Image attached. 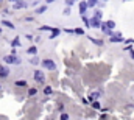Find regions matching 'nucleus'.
Masks as SVG:
<instances>
[{
	"instance_id": "13",
	"label": "nucleus",
	"mask_w": 134,
	"mask_h": 120,
	"mask_svg": "<svg viewBox=\"0 0 134 120\" xmlns=\"http://www.w3.org/2000/svg\"><path fill=\"white\" fill-rule=\"evenodd\" d=\"M28 94H30V95H34V94H36V89H30V92H28Z\"/></svg>"
},
{
	"instance_id": "6",
	"label": "nucleus",
	"mask_w": 134,
	"mask_h": 120,
	"mask_svg": "<svg viewBox=\"0 0 134 120\" xmlns=\"http://www.w3.org/2000/svg\"><path fill=\"white\" fill-rule=\"evenodd\" d=\"M86 9H87V3H86V2H81V3H80V13L84 14Z\"/></svg>"
},
{
	"instance_id": "5",
	"label": "nucleus",
	"mask_w": 134,
	"mask_h": 120,
	"mask_svg": "<svg viewBox=\"0 0 134 120\" xmlns=\"http://www.w3.org/2000/svg\"><path fill=\"white\" fill-rule=\"evenodd\" d=\"M8 72H9V70H8L6 67H3V66H0V77H2V78H5V77H8Z\"/></svg>"
},
{
	"instance_id": "16",
	"label": "nucleus",
	"mask_w": 134,
	"mask_h": 120,
	"mask_svg": "<svg viewBox=\"0 0 134 120\" xmlns=\"http://www.w3.org/2000/svg\"><path fill=\"white\" fill-rule=\"evenodd\" d=\"M13 2H16V0H13Z\"/></svg>"
},
{
	"instance_id": "12",
	"label": "nucleus",
	"mask_w": 134,
	"mask_h": 120,
	"mask_svg": "<svg viewBox=\"0 0 134 120\" xmlns=\"http://www.w3.org/2000/svg\"><path fill=\"white\" fill-rule=\"evenodd\" d=\"M94 108L95 109H100V103H94Z\"/></svg>"
},
{
	"instance_id": "9",
	"label": "nucleus",
	"mask_w": 134,
	"mask_h": 120,
	"mask_svg": "<svg viewBox=\"0 0 134 120\" xmlns=\"http://www.w3.org/2000/svg\"><path fill=\"white\" fill-rule=\"evenodd\" d=\"M28 53H30V55H34V53H36V47H31V48H28Z\"/></svg>"
},
{
	"instance_id": "2",
	"label": "nucleus",
	"mask_w": 134,
	"mask_h": 120,
	"mask_svg": "<svg viewBox=\"0 0 134 120\" xmlns=\"http://www.w3.org/2000/svg\"><path fill=\"white\" fill-rule=\"evenodd\" d=\"M34 80H36L37 83H44V80H45V77H44V72H41V70H36V72H34Z\"/></svg>"
},
{
	"instance_id": "1",
	"label": "nucleus",
	"mask_w": 134,
	"mask_h": 120,
	"mask_svg": "<svg viewBox=\"0 0 134 120\" xmlns=\"http://www.w3.org/2000/svg\"><path fill=\"white\" fill-rule=\"evenodd\" d=\"M42 66L45 67V69H48V70H55L56 69V66H55V62L52 59H45L44 62H42Z\"/></svg>"
},
{
	"instance_id": "14",
	"label": "nucleus",
	"mask_w": 134,
	"mask_h": 120,
	"mask_svg": "<svg viewBox=\"0 0 134 120\" xmlns=\"http://www.w3.org/2000/svg\"><path fill=\"white\" fill-rule=\"evenodd\" d=\"M73 2H75V0H67V3H69V5H72Z\"/></svg>"
},
{
	"instance_id": "10",
	"label": "nucleus",
	"mask_w": 134,
	"mask_h": 120,
	"mask_svg": "<svg viewBox=\"0 0 134 120\" xmlns=\"http://www.w3.org/2000/svg\"><path fill=\"white\" fill-rule=\"evenodd\" d=\"M44 92H45L47 95H48V94H52V88H45V89H44Z\"/></svg>"
},
{
	"instance_id": "8",
	"label": "nucleus",
	"mask_w": 134,
	"mask_h": 120,
	"mask_svg": "<svg viewBox=\"0 0 134 120\" xmlns=\"http://www.w3.org/2000/svg\"><path fill=\"white\" fill-rule=\"evenodd\" d=\"M106 27H108V28H114V27H115V24H114L112 20H108V22H106Z\"/></svg>"
},
{
	"instance_id": "11",
	"label": "nucleus",
	"mask_w": 134,
	"mask_h": 120,
	"mask_svg": "<svg viewBox=\"0 0 134 120\" xmlns=\"http://www.w3.org/2000/svg\"><path fill=\"white\" fill-rule=\"evenodd\" d=\"M95 3H97V0H89V5H91V6H94Z\"/></svg>"
},
{
	"instance_id": "3",
	"label": "nucleus",
	"mask_w": 134,
	"mask_h": 120,
	"mask_svg": "<svg viewBox=\"0 0 134 120\" xmlns=\"http://www.w3.org/2000/svg\"><path fill=\"white\" fill-rule=\"evenodd\" d=\"M5 61H6V62H11V64H19V59H17L16 56H11V55H9V56H6Z\"/></svg>"
},
{
	"instance_id": "7",
	"label": "nucleus",
	"mask_w": 134,
	"mask_h": 120,
	"mask_svg": "<svg viewBox=\"0 0 134 120\" xmlns=\"http://www.w3.org/2000/svg\"><path fill=\"white\" fill-rule=\"evenodd\" d=\"M16 86H19V88L24 86V88H25V86H27V81H25V80H24V81H22V80H20V81H16Z\"/></svg>"
},
{
	"instance_id": "15",
	"label": "nucleus",
	"mask_w": 134,
	"mask_h": 120,
	"mask_svg": "<svg viewBox=\"0 0 134 120\" xmlns=\"http://www.w3.org/2000/svg\"><path fill=\"white\" fill-rule=\"evenodd\" d=\"M47 2H48V3H52V2H53V0H47Z\"/></svg>"
},
{
	"instance_id": "4",
	"label": "nucleus",
	"mask_w": 134,
	"mask_h": 120,
	"mask_svg": "<svg viewBox=\"0 0 134 120\" xmlns=\"http://www.w3.org/2000/svg\"><path fill=\"white\" fill-rule=\"evenodd\" d=\"M91 22H92L91 25H92V27H95V28H98V27H101V24H100V17H94V19H92Z\"/></svg>"
}]
</instances>
